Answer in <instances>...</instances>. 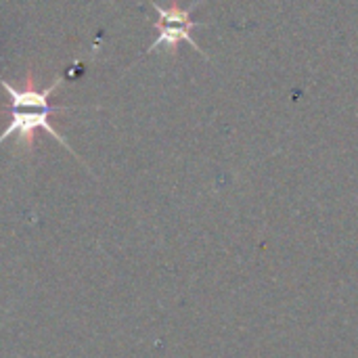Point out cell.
Segmentation results:
<instances>
[{"mask_svg": "<svg viewBox=\"0 0 358 358\" xmlns=\"http://www.w3.org/2000/svg\"><path fill=\"white\" fill-rule=\"evenodd\" d=\"M63 78L57 76V80L52 84H48L46 88H36L34 82H31V73H27V86L23 88H17L13 86L10 82H6L2 76H0V86L6 90L8 94V107H6V115H8V126L4 128V132L0 134V145L10 138V136H17L19 141H23L25 145L34 147V136L38 130H44L48 132L55 141H59L73 157L76 151L71 149V145L65 141L63 134L57 132V128L50 124V117L52 113L57 111H65L69 107L65 105H52L50 103V94L61 86Z\"/></svg>", "mask_w": 358, "mask_h": 358, "instance_id": "cell-1", "label": "cell"}, {"mask_svg": "<svg viewBox=\"0 0 358 358\" xmlns=\"http://www.w3.org/2000/svg\"><path fill=\"white\" fill-rule=\"evenodd\" d=\"M149 4L157 10V17H159V19L153 23V27H155V31H157V38L149 44L147 55L153 52L157 46H166L170 52H176V48H178L180 42H189L197 52L203 55V50L199 48V44H197V42L193 40V36H191V31H193L195 27L203 25V23L191 19L193 8L201 4L199 0H197L193 6H189V8H182L176 0H172V4H170L168 8H164V6L157 4L155 0H149Z\"/></svg>", "mask_w": 358, "mask_h": 358, "instance_id": "cell-2", "label": "cell"}]
</instances>
